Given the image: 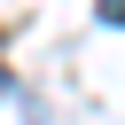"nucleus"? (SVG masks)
Instances as JSON below:
<instances>
[{
	"mask_svg": "<svg viewBox=\"0 0 125 125\" xmlns=\"http://www.w3.org/2000/svg\"><path fill=\"white\" fill-rule=\"evenodd\" d=\"M0 86H8V70H0Z\"/></svg>",
	"mask_w": 125,
	"mask_h": 125,
	"instance_id": "obj_2",
	"label": "nucleus"
},
{
	"mask_svg": "<svg viewBox=\"0 0 125 125\" xmlns=\"http://www.w3.org/2000/svg\"><path fill=\"white\" fill-rule=\"evenodd\" d=\"M102 23H117V31H125V0H102Z\"/></svg>",
	"mask_w": 125,
	"mask_h": 125,
	"instance_id": "obj_1",
	"label": "nucleus"
}]
</instances>
